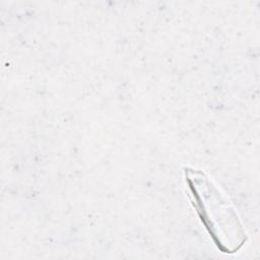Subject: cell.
<instances>
[{
  "mask_svg": "<svg viewBox=\"0 0 260 260\" xmlns=\"http://www.w3.org/2000/svg\"><path fill=\"white\" fill-rule=\"evenodd\" d=\"M187 181L193 192L199 214L212 211L202 217L215 245L223 253H235L245 243L246 235L236 211L224 200L219 190L202 172H187Z\"/></svg>",
  "mask_w": 260,
  "mask_h": 260,
  "instance_id": "cell-1",
  "label": "cell"
}]
</instances>
